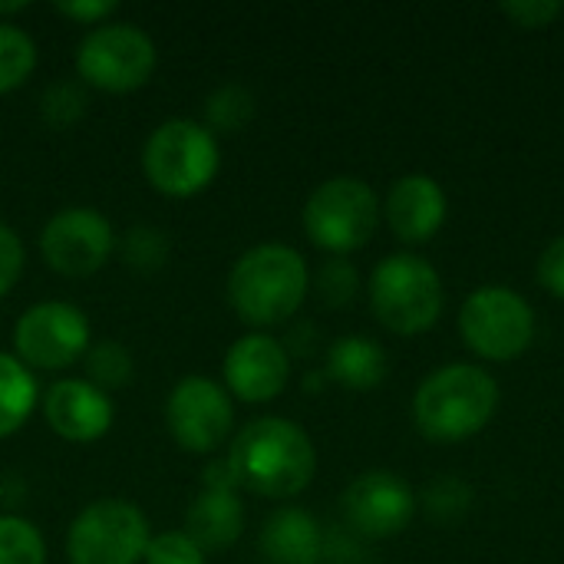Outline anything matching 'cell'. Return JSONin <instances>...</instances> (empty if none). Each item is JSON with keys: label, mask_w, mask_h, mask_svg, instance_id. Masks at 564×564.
Wrapping results in <instances>:
<instances>
[{"label": "cell", "mask_w": 564, "mask_h": 564, "mask_svg": "<svg viewBox=\"0 0 564 564\" xmlns=\"http://www.w3.org/2000/svg\"><path fill=\"white\" fill-rule=\"evenodd\" d=\"M499 410V380L479 364H446L413 393V423L430 443L479 436Z\"/></svg>", "instance_id": "obj_3"}, {"label": "cell", "mask_w": 564, "mask_h": 564, "mask_svg": "<svg viewBox=\"0 0 564 564\" xmlns=\"http://www.w3.org/2000/svg\"><path fill=\"white\" fill-rule=\"evenodd\" d=\"M225 390L238 403H274L291 383V354L268 330H251L238 337L221 360Z\"/></svg>", "instance_id": "obj_14"}, {"label": "cell", "mask_w": 564, "mask_h": 564, "mask_svg": "<svg viewBox=\"0 0 564 564\" xmlns=\"http://www.w3.org/2000/svg\"><path fill=\"white\" fill-rule=\"evenodd\" d=\"M23 264H26L23 238L0 221V297H7L17 288V281L23 278Z\"/></svg>", "instance_id": "obj_31"}, {"label": "cell", "mask_w": 564, "mask_h": 564, "mask_svg": "<svg viewBox=\"0 0 564 564\" xmlns=\"http://www.w3.org/2000/svg\"><path fill=\"white\" fill-rule=\"evenodd\" d=\"M86 89L83 83H53L43 99H40V112H43V122L53 126V129H69L83 119L86 112Z\"/></svg>", "instance_id": "obj_28"}, {"label": "cell", "mask_w": 564, "mask_h": 564, "mask_svg": "<svg viewBox=\"0 0 564 564\" xmlns=\"http://www.w3.org/2000/svg\"><path fill=\"white\" fill-rule=\"evenodd\" d=\"M36 69V43L17 23H0V96L20 89Z\"/></svg>", "instance_id": "obj_24"}, {"label": "cell", "mask_w": 564, "mask_h": 564, "mask_svg": "<svg viewBox=\"0 0 564 564\" xmlns=\"http://www.w3.org/2000/svg\"><path fill=\"white\" fill-rule=\"evenodd\" d=\"M254 109H258V99H254V93L248 86L221 83L218 89H212L205 96L202 126L212 129L215 135H235V132H241L254 119Z\"/></svg>", "instance_id": "obj_21"}, {"label": "cell", "mask_w": 564, "mask_h": 564, "mask_svg": "<svg viewBox=\"0 0 564 564\" xmlns=\"http://www.w3.org/2000/svg\"><path fill=\"white\" fill-rule=\"evenodd\" d=\"M116 251L112 221L93 205L59 208L40 231V258L53 274L93 278Z\"/></svg>", "instance_id": "obj_12"}, {"label": "cell", "mask_w": 564, "mask_h": 564, "mask_svg": "<svg viewBox=\"0 0 564 564\" xmlns=\"http://www.w3.org/2000/svg\"><path fill=\"white\" fill-rule=\"evenodd\" d=\"M535 330L539 324L532 304L506 284H482L463 301L459 337L489 364L519 360L532 347Z\"/></svg>", "instance_id": "obj_8"}, {"label": "cell", "mask_w": 564, "mask_h": 564, "mask_svg": "<svg viewBox=\"0 0 564 564\" xmlns=\"http://www.w3.org/2000/svg\"><path fill=\"white\" fill-rule=\"evenodd\" d=\"M443 278L423 254H387L370 274L373 317L397 337H416L433 330L443 317Z\"/></svg>", "instance_id": "obj_5"}, {"label": "cell", "mask_w": 564, "mask_h": 564, "mask_svg": "<svg viewBox=\"0 0 564 564\" xmlns=\"http://www.w3.org/2000/svg\"><path fill=\"white\" fill-rule=\"evenodd\" d=\"M13 357L30 370H69L93 347V327L83 307L69 301L30 304L13 324Z\"/></svg>", "instance_id": "obj_10"}, {"label": "cell", "mask_w": 564, "mask_h": 564, "mask_svg": "<svg viewBox=\"0 0 564 564\" xmlns=\"http://www.w3.org/2000/svg\"><path fill=\"white\" fill-rule=\"evenodd\" d=\"M423 516L436 525H456L459 519L469 516L476 496L473 486L459 476H436L433 482H426L423 496L416 499Z\"/></svg>", "instance_id": "obj_22"}, {"label": "cell", "mask_w": 564, "mask_h": 564, "mask_svg": "<svg viewBox=\"0 0 564 564\" xmlns=\"http://www.w3.org/2000/svg\"><path fill=\"white\" fill-rule=\"evenodd\" d=\"M40 410L46 426L76 446L102 440L116 423V403L109 393L93 387L86 377H59L40 397Z\"/></svg>", "instance_id": "obj_15"}, {"label": "cell", "mask_w": 564, "mask_h": 564, "mask_svg": "<svg viewBox=\"0 0 564 564\" xmlns=\"http://www.w3.org/2000/svg\"><path fill=\"white\" fill-rule=\"evenodd\" d=\"M165 426L182 453L215 456L235 433V400L225 383L212 377H182L169 390Z\"/></svg>", "instance_id": "obj_11"}, {"label": "cell", "mask_w": 564, "mask_h": 564, "mask_svg": "<svg viewBox=\"0 0 564 564\" xmlns=\"http://www.w3.org/2000/svg\"><path fill=\"white\" fill-rule=\"evenodd\" d=\"M0 564H46L43 532L23 516H0Z\"/></svg>", "instance_id": "obj_26"}, {"label": "cell", "mask_w": 564, "mask_h": 564, "mask_svg": "<svg viewBox=\"0 0 564 564\" xmlns=\"http://www.w3.org/2000/svg\"><path fill=\"white\" fill-rule=\"evenodd\" d=\"M142 564H208V555L195 545L185 529H169L149 539Z\"/></svg>", "instance_id": "obj_29"}, {"label": "cell", "mask_w": 564, "mask_h": 564, "mask_svg": "<svg viewBox=\"0 0 564 564\" xmlns=\"http://www.w3.org/2000/svg\"><path fill=\"white\" fill-rule=\"evenodd\" d=\"M387 373H390V357L367 334H344L327 347L324 377L350 393L377 390L387 380Z\"/></svg>", "instance_id": "obj_19"}, {"label": "cell", "mask_w": 564, "mask_h": 564, "mask_svg": "<svg viewBox=\"0 0 564 564\" xmlns=\"http://www.w3.org/2000/svg\"><path fill=\"white\" fill-rule=\"evenodd\" d=\"M116 10L119 7L112 0H63V3H56L59 17H66L69 23H79L86 30H93L99 23H109Z\"/></svg>", "instance_id": "obj_32"}, {"label": "cell", "mask_w": 564, "mask_h": 564, "mask_svg": "<svg viewBox=\"0 0 564 564\" xmlns=\"http://www.w3.org/2000/svg\"><path fill=\"white\" fill-rule=\"evenodd\" d=\"M40 406V383L30 367L0 350V440L20 433Z\"/></svg>", "instance_id": "obj_20"}, {"label": "cell", "mask_w": 564, "mask_h": 564, "mask_svg": "<svg viewBox=\"0 0 564 564\" xmlns=\"http://www.w3.org/2000/svg\"><path fill=\"white\" fill-rule=\"evenodd\" d=\"M499 13L519 30H545L564 13L562 0H506Z\"/></svg>", "instance_id": "obj_30"}, {"label": "cell", "mask_w": 564, "mask_h": 564, "mask_svg": "<svg viewBox=\"0 0 564 564\" xmlns=\"http://www.w3.org/2000/svg\"><path fill=\"white\" fill-rule=\"evenodd\" d=\"M311 288L317 291L321 304L330 311L350 307L360 294V271L347 261V258H330L317 268V274H311Z\"/></svg>", "instance_id": "obj_27"}, {"label": "cell", "mask_w": 564, "mask_h": 564, "mask_svg": "<svg viewBox=\"0 0 564 564\" xmlns=\"http://www.w3.org/2000/svg\"><path fill=\"white\" fill-rule=\"evenodd\" d=\"M258 545L271 564H317L324 558V529L307 509L281 506L261 525Z\"/></svg>", "instance_id": "obj_17"}, {"label": "cell", "mask_w": 564, "mask_h": 564, "mask_svg": "<svg viewBox=\"0 0 564 564\" xmlns=\"http://www.w3.org/2000/svg\"><path fill=\"white\" fill-rule=\"evenodd\" d=\"M83 367H86V380L93 387H99L102 393H116V390L129 387L135 377V360L119 340L93 344L83 357Z\"/></svg>", "instance_id": "obj_23"}, {"label": "cell", "mask_w": 564, "mask_h": 564, "mask_svg": "<svg viewBox=\"0 0 564 564\" xmlns=\"http://www.w3.org/2000/svg\"><path fill=\"white\" fill-rule=\"evenodd\" d=\"M221 145L198 119H165L142 145V175L165 198H195L218 178Z\"/></svg>", "instance_id": "obj_4"}, {"label": "cell", "mask_w": 564, "mask_h": 564, "mask_svg": "<svg viewBox=\"0 0 564 564\" xmlns=\"http://www.w3.org/2000/svg\"><path fill=\"white\" fill-rule=\"evenodd\" d=\"M23 10H30V3L17 0V3H0V23H13V17H20Z\"/></svg>", "instance_id": "obj_35"}, {"label": "cell", "mask_w": 564, "mask_h": 564, "mask_svg": "<svg viewBox=\"0 0 564 564\" xmlns=\"http://www.w3.org/2000/svg\"><path fill=\"white\" fill-rule=\"evenodd\" d=\"M347 525L364 539H397L410 529L420 502L410 482L390 469L360 473L340 496Z\"/></svg>", "instance_id": "obj_13"}, {"label": "cell", "mask_w": 564, "mask_h": 564, "mask_svg": "<svg viewBox=\"0 0 564 564\" xmlns=\"http://www.w3.org/2000/svg\"><path fill=\"white\" fill-rule=\"evenodd\" d=\"M152 529L145 512L119 496L93 499L66 529L69 564H142Z\"/></svg>", "instance_id": "obj_9"}, {"label": "cell", "mask_w": 564, "mask_h": 564, "mask_svg": "<svg viewBox=\"0 0 564 564\" xmlns=\"http://www.w3.org/2000/svg\"><path fill=\"white\" fill-rule=\"evenodd\" d=\"M228 304L251 330L288 324L311 294V268L304 254L281 241L248 248L228 271Z\"/></svg>", "instance_id": "obj_2"}, {"label": "cell", "mask_w": 564, "mask_h": 564, "mask_svg": "<svg viewBox=\"0 0 564 564\" xmlns=\"http://www.w3.org/2000/svg\"><path fill=\"white\" fill-rule=\"evenodd\" d=\"M185 532L205 555L228 552L245 535V502L238 489H202L185 512Z\"/></svg>", "instance_id": "obj_18"}, {"label": "cell", "mask_w": 564, "mask_h": 564, "mask_svg": "<svg viewBox=\"0 0 564 564\" xmlns=\"http://www.w3.org/2000/svg\"><path fill=\"white\" fill-rule=\"evenodd\" d=\"M446 215H449V198L443 185L426 172L400 175L383 198V218L390 231L410 248L433 241L443 231Z\"/></svg>", "instance_id": "obj_16"}, {"label": "cell", "mask_w": 564, "mask_h": 564, "mask_svg": "<svg viewBox=\"0 0 564 564\" xmlns=\"http://www.w3.org/2000/svg\"><path fill=\"white\" fill-rule=\"evenodd\" d=\"M228 466L238 492L261 499H297L317 476L314 440L284 416H261L245 423L228 446Z\"/></svg>", "instance_id": "obj_1"}, {"label": "cell", "mask_w": 564, "mask_h": 564, "mask_svg": "<svg viewBox=\"0 0 564 564\" xmlns=\"http://www.w3.org/2000/svg\"><path fill=\"white\" fill-rule=\"evenodd\" d=\"M159 66L155 40L126 20H109L93 30L76 46V73L79 83L99 93L126 96L142 89Z\"/></svg>", "instance_id": "obj_7"}, {"label": "cell", "mask_w": 564, "mask_h": 564, "mask_svg": "<svg viewBox=\"0 0 564 564\" xmlns=\"http://www.w3.org/2000/svg\"><path fill=\"white\" fill-rule=\"evenodd\" d=\"M116 251L129 271L155 274L169 261V235L155 225H132L122 238H116Z\"/></svg>", "instance_id": "obj_25"}, {"label": "cell", "mask_w": 564, "mask_h": 564, "mask_svg": "<svg viewBox=\"0 0 564 564\" xmlns=\"http://www.w3.org/2000/svg\"><path fill=\"white\" fill-rule=\"evenodd\" d=\"M535 278H539V284H542L552 297L564 301V235L562 238H555V241L539 254Z\"/></svg>", "instance_id": "obj_33"}, {"label": "cell", "mask_w": 564, "mask_h": 564, "mask_svg": "<svg viewBox=\"0 0 564 564\" xmlns=\"http://www.w3.org/2000/svg\"><path fill=\"white\" fill-rule=\"evenodd\" d=\"M383 218L380 195L370 182L357 175H334L321 182L301 212L304 235L314 248L327 251L330 258H347L370 245Z\"/></svg>", "instance_id": "obj_6"}, {"label": "cell", "mask_w": 564, "mask_h": 564, "mask_svg": "<svg viewBox=\"0 0 564 564\" xmlns=\"http://www.w3.org/2000/svg\"><path fill=\"white\" fill-rule=\"evenodd\" d=\"M202 489H238V482H235L231 466H228L225 456H221V459H212V463L205 466V473H202Z\"/></svg>", "instance_id": "obj_34"}]
</instances>
